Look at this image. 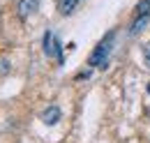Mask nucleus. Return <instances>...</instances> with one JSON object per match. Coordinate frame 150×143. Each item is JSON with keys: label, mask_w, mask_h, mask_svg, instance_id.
<instances>
[{"label": "nucleus", "mask_w": 150, "mask_h": 143, "mask_svg": "<svg viewBox=\"0 0 150 143\" xmlns=\"http://www.w3.org/2000/svg\"><path fill=\"white\" fill-rule=\"evenodd\" d=\"M79 2H81V0H60V2H58V9H60V14L69 16V14L76 9V5H79Z\"/></svg>", "instance_id": "obj_5"}, {"label": "nucleus", "mask_w": 150, "mask_h": 143, "mask_svg": "<svg viewBox=\"0 0 150 143\" xmlns=\"http://www.w3.org/2000/svg\"><path fill=\"white\" fill-rule=\"evenodd\" d=\"M143 60H146V65L150 67V44H146V46H143Z\"/></svg>", "instance_id": "obj_7"}, {"label": "nucleus", "mask_w": 150, "mask_h": 143, "mask_svg": "<svg viewBox=\"0 0 150 143\" xmlns=\"http://www.w3.org/2000/svg\"><path fill=\"white\" fill-rule=\"evenodd\" d=\"M44 53H46V58H53L58 65L65 62L62 60V46H60V42H58L53 30H46L44 33Z\"/></svg>", "instance_id": "obj_2"}, {"label": "nucleus", "mask_w": 150, "mask_h": 143, "mask_svg": "<svg viewBox=\"0 0 150 143\" xmlns=\"http://www.w3.org/2000/svg\"><path fill=\"white\" fill-rule=\"evenodd\" d=\"M7 72H9V62H7L5 58H0V76H2V74H7Z\"/></svg>", "instance_id": "obj_6"}, {"label": "nucleus", "mask_w": 150, "mask_h": 143, "mask_svg": "<svg viewBox=\"0 0 150 143\" xmlns=\"http://www.w3.org/2000/svg\"><path fill=\"white\" fill-rule=\"evenodd\" d=\"M37 7H39V0H21L19 2V16L25 18V16H30V14H35Z\"/></svg>", "instance_id": "obj_3"}, {"label": "nucleus", "mask_w": 150, "mask_h": 143, "mask_svg": "<svg viewBox=\"0 0 150 143\" xmlns=\"http://www.w3.org/2000/svg\"><path fill=\"white\" fill-rule=\"evenodd\" d=\"M113 39H115V33L111 30L109 35L97 44V49L90 53L88 65H93V67H106V62H109V53H111V49H113Z\"/></svg>", "instance_id": "obj_1"}, {"label": "nucleus", "mask_w": 150, "mask_h": 143, "mask_svg": "<svg viewBox=\"0 0 150 143\" xmlns=\"http://www.w3.org/2000/svg\"><path fill=\"white\" fill-rule=\"evenodd\" d=\"M148 2H150V0H148Z\"/></svg>", "instance_id": "obj_8"}, {"label": "nucleus", "mask_w": 150, "mask_h": 143, "mask_svg": "<svg viewBox=\"0 0 150 143\" xmlns=\"http://www.w3.org/2000/svg\"><path fill=\"white\" fill-rule=\"evenodd\" d=\"M58 120H60V108H58V106H49L44 113H42V122H44V125H49V127L56 125Z\"/></svg>", "instance_id": "obj_4"}]
</instances>
